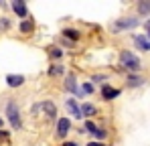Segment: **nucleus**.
Listing matches in <instances>:
<instances>
[{"mask_svg": "<svg viewBox=\"0 0 150 146\" xmlns=\"http://www.w3.org/2000/svg\"><path fill=\"white\" fill-rule=\"evenodd\" d=\"M140 24V21L138 18H120V21H116L114 23V30L116 33H122V30H128V28H134V26H138Z\"/></svg>", "mask_w": 150, "mask_h": 146, "instance_id": "7ed1b4c3", "label": "nucleus"}, {"mask_svg": "<svg viewBox=\"0 0 150 146\" xmlns=\"http://www.w3.org/2000/svg\"><path fill=\"white\" fill-rule=\"evenodd\" d=\"M63 65H51L49 69H47V73H49L51 77H57V75H63Z\"/></svg>", "mask_w": 150, "mask_h": 146, "instance_id": "2eb2a0df", "label": "nucleus"}, {"mask_svg": "<svg viewBox=\"0 0 150 146\" xmlns=\"http://www.w3.org/2000/svg\"><path fill=\"white\" fill-rule=\"evenodd\" d=\"M103 79H105V75H93L91 77V81H103Z\"/></svg>", "mask_w": 150, "mask_h": 146, "instance_id": "5701e85b", "label": "nucleus"}, {"mask_svg": "<svg viewBox=\"0 0 150 146\" xmlns=\"http://www.w3.org/2000/svg\"><path fill=\"white\" fill-rule=\"evenodd\" d=\"M12 10L21 16V18H26L28 16V10H26V4L23 0H16V2H12Z\"/></svg>", "mask_w": 150, "mask_h": 146, "instance_id": "1a4fd4ad", "label": "nucleus"}, {"mask_svg": "<svg viewBox=\"0 0 150 146\" xmlns=\"http://www.w3.org/2000/svg\"><path fill=\"white\" fill-rule=\"evenodd\" d=\"M87 146H105V144H103V142H89Z\"/></svg>", "mask_w": 150, "mask_h": 146, "instance_id": "b1692460", "label": "nucleus"}, {"mask_svg": "<svg viewBox=\"0 0 150 146\" xmlns=\"http://www.w3.org/2000/svg\"><path fill=\"white\" fill-rule=\"evenodd\" d=\"M18 28H21V33H30V30L35 28V23H33V21H23Z\"/></svg>", "mask_w": 150, "mask_h": 146, "instance_id": "f3484780", "label": "nucleus"}, {"mask_svg": "<svg viewBox=\"0 0 150 146\" xmlns=\"http://www.w3.org/2000/svg\"><path fill=\"white\" fill-rule=\"evenodd\" d=\"M138 12H140V16H148L150 14V0L138 2Z\"/></svg>", "mask_w": 150, "mask_h": 146, "instance_id": "ddd939ff", "label": "nucleus"}, {"mask_svg": "<svg viewBox=\"0 0 150 146\" xmlns=\"http://www.w3.org/2000/svg\"><path fill=\"white\" fill-rule=\"evenodd\" d=\"M6 83L8 87H21L25 83V75H6Z\"/></svg>", "mask_w": 150, "mask_h": 146, "instance_id": "9d476101", "label": "nucleus"}, {"mask_svg": "<svg viewBox=\"0 0 150 146\" xmlns=\"http://www.w3.org/2000/svg\"><path fill=\"white\" fill-rule=\"evenodd\" d=\"M120 65L128 71H138L140 69V59L132 51H122L120 53Z\"/></svg>", "mask_w": 150, "mask_h": 146, "instance_id": "f03ea898", "label": "nucleus"}, {"mask_svg": "<svg viewBox=\"0 0 150 146\" xmlns=\"http://www.w3.org/2000/svg\"><path fill=\"white\" fill-rule=\"evenodd\" d=\"M118 96H120V89H116V87H112V85H108V83L101 85V97H103V99H116Z\"/></svg>", "mask_w": 150, "mask_h": 146, "instance_id": "0eeeda50", "label": "nucleus"}, {"mask_svg": "<svg viewBox=\"0 0 150 146\" xmlns=\"http://www.w3.org/2000/svg\"><path fill=\"white\" fill-rule=\"evenodd\" d=\"M91 91H93V85L85 81V83L81 85V89H79V96H83V94H91Z\"/></svg>", "mask_w": 150, "mask_h": 146, "instance_id": "a211bd4d", "label": "nucleus"}, {"mask_svg": "<svg viewBox=\"0 0 150 146\" xmlns=\"http://www.w3.org/2000/svg\"><path fill=\"white\" fill-rule=\"evenodd\" d=\"M71 130V120L69 118H59L57 120V136L59 138H65Z\"/></svg>", "mask_w": 150, "mask_h": 146, "instance_id": "20e7f679", "label": "nucleus"}, {"mask_svg": "<svg viewBox=\"0 0 150 146\" xmlns=\"http://www.w3.org/2000/svg\"><path fill=\"white\" fill-rule=\"evenodd\" d=\"M65 108L69 110V114H71L73 118H77V120H79V118H83V116H81V110H79V103L75 101L73 97H69V99H65Z\"/></svg>", "mask_w": 150, "mask_h": 146, "instance_id": "423d86ee", "label": "nucleus"}, {"mask_svg": "<svg viewBox=\"0 0 150 146\" xmlns=\"http://www.w3.org/2000/svg\"><path fill=\"white\" fill-rule=\"evenodd\" d=\"M134 43L138 45V49H142V51H150V41L146 39V37H134Z\"/></svg>", "mask_w": 150, "mask_h": 146, "instance_id": "f8f14e48", "label": "nucleus"}, {"mask_svg": "<svg viewBox=\"0 0 150 146\" xmlns=\"http://www.w3.org/2000/svg\"><path fill=\"white\" fill-rule=\"evenodd\" d=\"M96 130H98V126H96V124H93L91 120H87V122H85V132H91V134H93Z\"/></svg>", "mask_w": 150, "mask_h": 146, "instance_id": "aec40b11", "label": "nucleus"}, {"mask_svg": "<svg viewBox=\"0 0 150 146\" xmlns=\"http://www.w3.org/2000/svg\"><path fill=\"white\" fill-rule=\"evenodd\" d=\"M93 136H96L98 140H103V138H105V130H101V128H98V130L93 132Z\"/></svg>", "mask_w": 150, "mask_h": 146, "instance_id": "4be33fe9", "label": "nucleus"}, {"mask_svg": "<svg viewBox=\"0 0 150 146\" xmlns=\"http://www.w3.org/2000/svg\"><path fill=\"white\" fill-rule=\"evenodd\" d=\"M6 28H10V21L8 18H0V30H6Z\"/></svg>", "mask_w": 150, "mask_h": 146, "instance_id": "412c9836", "label": "nucleus"}, {"mask_svg": "<svg viewBox=\"0 0 150 146\" xmlns=\"http://www.w3.org/2000/svg\"><path fill=\"white\" fill-rule=\"evenodd\" d=\"M146 30H148V37H146V39H148V41H150V21H148V23H146Z\"/></svg>", "mask_w": 150, "mask_h": 146, "instance_id": "393cba45", "label": "nucleus"}, {"mask_svg": "<svg viewBox=\"0 0 150 146\" xmlns=\"http://www.w3.org/2000/svg\"><path fill=\"white\" fill-rule=\"evenodd\" d=\"M79 110H81V116H87V118H91V116H96L98 114V110H96V106L93 103H83V106H79Z\"/></svg>", "mask_w": 150, "mask_h": 146, "instance_id": "9b49d317", "label": "nucleus"}, {"mask_svg": "<svg viewBox=\"0 0 150 146\" xmlns=\"http://www.w3.org/2000/svg\"><path fill=\"white\" fill-rule=\"evenodd\" d=\"M2 126H4V120H2V118H0V128H2Z\"/></svg>", "mask_w": 150, "mask_h": 146, "instance_id": "cd10ccee", "label": "nucleus"}, {"mask_svg": "<svg viewBox=\"0 0 150 146\" xmlns=\"http://www.w3.org/2000/svg\"><path fill=\"white\" fill-rule=\"evenodd\" d=\"M63 146H79V144H77V142H65Z\"/></svg>", "mask_w": 150, "mask_h": 146, "instance_id": "a878e982", "label": "nucleus"}, {"mask_svg": "<svg viewBox=\"0 0 150 146\" xmlns=\"http://www.w3.org/2000/svg\"><path fill=\"white\" fill-rule=\"evenodd\" d=\"M41 110L45 112V116H47L49 120H55V118H57V106H55L53 101H41Z\"/></svg>", "mask_w": 150, "mask_h": 146, "instance_id": "39448f33", "label": "nucleus"}, {"mask_svg": "<svg viewBox=\"0 0 150 146\" xmlns=\"http://www.w3.org/2000/svg\"><path fill=\"white\" fill-rule=\"evenodd\" d=\"M65 89H67V91H71V94H77V96H79L77 79H75V75H73V73H69V75L65 77Z\"/></svg>", "mask_w": 150, "mask_h": 146, "instance_id": "6e6552de", "label": "nucleus"}, {"mask_svg": "<svg viewBox=\"0 0 150 146\" xmlns=\"http://www.w3.org/2000/svg\"><path fill=\"white\" fill-rule=\"evenodd\" d=\"M63 37H65V39L69 37L71 41H77V39H79V30H75V28H65V30H63Z\"/></svg>", "mask_w": 150, "mask_h": 146, "instance_id": "dca6fc26", "label": "nucleus"}, {"mask_svg": "<svg viewBox=\"0 0 150 146\" xmlns=\"http://www.w3.org/2000/svg\"><path fill=\"white\" fill-rule=\"evenodd\" d=\"M6 118H8V122H10L12 130H21V128H23L21 108H18V103H16V101H12V99L6 103Z\"/></svg>", "mask_w": 150, "mask_h": 146, "instance_id": "f257e3e1", "label": "nucleus"}, {"mask_svg": "<svg viewBox=\"0 0 150 146\" xmlns=\"http://www.w3.org/2000/svg\"><path fill=\"white\" fill-rule=\"evenodd\" d=\"M142 83H144V79L138 77V75H130V77H128V87H138V85H142Z\"/></svg>", "mask_w": 150, "mask_h": 146, "instance_id": "4468645a", "label": "nucleus"}, {"mask_svg": "<svg viewBox=\"0 0 150 146\" xmlns=\"http://www.w3.org/2000/svg\"><path fill=\"white\" fill-rule=\"evenodd\" d=\"M2 136H6V132H2V130H0V138H2Z\"/></svg>", "mask_w": 150, "mask_h": 146, "instance_id": "bb28decb", "label": "nucleus"}, {"mask_svg": "<svg viewBox=\"0 0 150 146\" xmlns=\"http://www.w3.org/2000/svg\"><path fill=\"white\" fill-rule=\"evenodd\" d=\"M49 53H51V57H55V59H61V57H63V51H61L59 47H53Z\"/></svg>", "mask_w": 150, "mask_h": 146, "instance_id": "6ab92c4d", "label": "nucleus"}]
</instances>
